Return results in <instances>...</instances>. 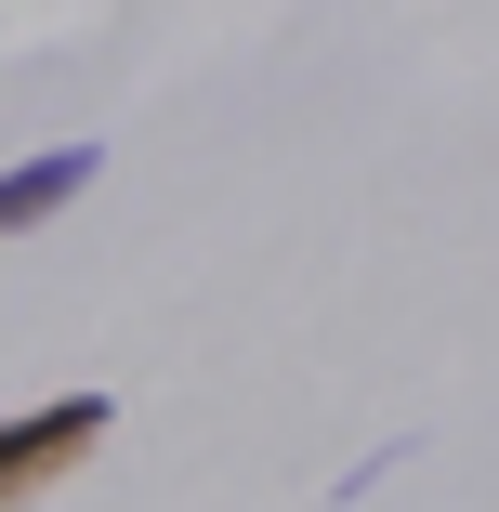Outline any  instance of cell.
<instances>
[{"label":"cell","mask_w":499,"mask_h":512,"mask_svg":"<svg viewBox=\"0 0 499 512\" xmlns=\"http://www.w3.org/2000/svg\"><path fill=\"white\" fill-rule=\"evenodd\" d=\"M106 421H119L106 394H53V407H14V421H0V512L53 499V486L92 460V447H106Z\"/></svg>","instance_id":"obj_1"},{"label":"cell","mask_w":499,"mask_h":512,"mask_svg":"<svg viewBox=\"0 0 499 512\" xmlns=\"http://www.w3.org/2000/svg\"><path fill=\"white\" fill-rule=\"evenodd\" d=\"M92 171H106V145H92V132H79V145H40V158H14V171H0V237L53 224V211H66V197H79Z\"/></svg>","instance_id":"obj_2"}]
</instances>
